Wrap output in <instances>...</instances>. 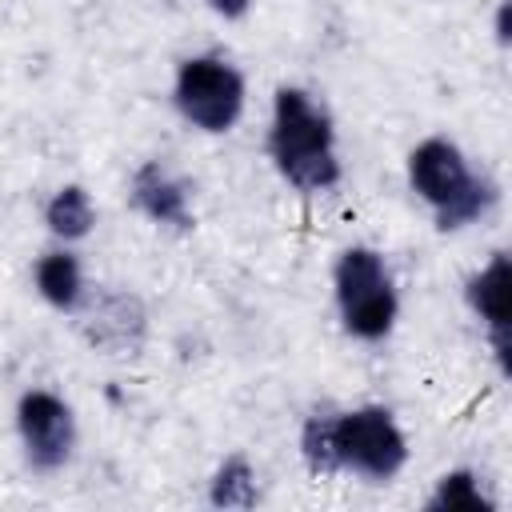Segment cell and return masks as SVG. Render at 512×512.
Wrapping results in <instances>:
<instances>
[{"label":"cell","instance_id":"obj_11","mask_svg":"<svg viewBox=\"0 0 512 512\" xmlns=\"http://www.w3.org/2000/svg\"><path fill=\"white\" fill-rule=\"evenodd\" d=\"M256 500V472L248 468V460L232 456L220 464V472L212 476V504L220 508H248Z\"/></svg>","mask_w":512,"mask_h":512},{"label":"cell","instance_id":"obj_3","mask_svg":"<svg viewBox=\"0 0 512 512\" xmlns=\"http://www.w3.org/2000/svg\"><path fill=\"white\" fill-rule=\"evenodd\" d=\"M336 300L344 328L360 340H380L396 320V292L380 252L344 248L336 260Z\"/></svg>","mask_w":512,"mask_h":512},{"label":"cell","instance_id":"obj_6","mask_svg":"<svg viewBox=\"0 0 512 512\" xmlns=\"http://www.w3.org/2000/svg\"><path fill=\"white\" fill-rule=\"evenodd\" d=\"M16 424H20L32 464H40V468L64 464V456L72 448V412L56 392H44V388L24 392L20 408H16Z\"/></svg>","mask_w":512,"mask_h":512},{"label":"cell","instance_id":"obj_9","mask_svg":"<svg viewBox=\"0 0 512 512\" xmlns=\"http://www.w3.org/2000/svg\"><path fill=\"white\" fill-rule=\"evenodd\" d=\"M44 224L60 236V240H84L96 224V208H92V196L80 188V184H68L60 188L48 208H44Z\"/></svg>","mask_w":512,"mask_h":512},{"label":"cell","instance_id":"obj_5","mask_svg":"<svg viewBox=\"0 0 512 512\" xmlns=\"http://www.w3.org/2000/svg\"><path fill=\"white\" fill-rule=\"evenodd\" d=\"M336 456H340V468L348 464L364 476L384 480L400 472L408 448H404V432L384 408H356L336 416Z\"/></svg>","mask_w":512,"mask_h":512},{"label":"cell","instance_id":"obj_2","mask_svg":"<svg viewBox=\"0 0 512 512\" xmlns=\"http://www.w3.org/2000/svg\"><path fill=\"white\" fill-rule=\"evenodd\" d=\"M408 180L440 212V228H460V224L476 220L492 200V188L472 176V168L464 164L460 148L440 140V136H432V140L412 148Z\"/></svg>","mask_w":512,"mask_h":512},{"label":"cell","instance_id":"obj_4","mask_svg":"<svg viewBox=\"0 0 512 512\" xmlns=\"http://www.w3.org/2000/svg\"><path fill=\"white\" fill-rule=\"evenodd\" d=\"M176 108L204 132H228L244 112V80L224 60H184L176 72Z\"/></svg>","mask_w":512,"mask_h":512},{"label":"cell","instance_id":"obj_13","mask_svg":"<svg viewBox=\"0 0 512 512\" xmlns=\"http://www.w3.org/2000/svg\"><path fill=\"white\" fill-rule=\"evenodd\" d=\"M432 508H460V512H488L492 504L484 500L480 484L472 472H448L432 496Z\"/></svg>","mask_w":512,"mask_h":512},{"label":"cell","instance_id":"obj_14","mask_svg":"<svg viewBox=\"0 0 512 512\" xmlns=\"http://www.w3.org/2000/svg\"><path fill=\"white\" fill-rule=\"evenodd\" d=\"M208 8L220 12L224 20H236V16H244L252 8V0H208Z\"/></svg>","mask_w":512,"mask_h":512},{"label":"cell","instance_id":"obj_10","mask_svg":"<svg viewBox=\"0 0 512 512\" xmlns=\"http://www.w3.org/2000/svg\"><path fill=\"white\" fill-rule=\"evenodd\" d=\"M36 288L48 304L56 308H72L80 300V288H84V276H80V264L72 252H48L40 256L36 264Z\"/></svg>","mask_w":512,"mask_h":512},{"label":"cell","instance_id":"obj_12","mask_svg":"<svg viewBox=\"0 0 512 512\" xmlns=\"http://www.w3.org/2000/svg\"><path fill=\"white\" fill-rule=\"evenodd\" d=\"M300 448L312 472H336L340 456H336V416H312L300 432Z\"/></svg>","mask_w":512,"mask_h":512},{"label":"cell","instance_id":"obj_8","mask_svg":"<svg viewBox=\"0 0 512 512\" xmlns=\"http://www.w3.org/2000/svg\"><path fill=\"white\" fill-rule=\"evenodd\" d=\"M508 256L504 252H496L492 260H488V268L472 280V288H468V300H472V308L488 320V328H492V336H496V352H500V360H504V332H508Z\"/></svg>","mask_w":512,"mask_h":512},{"label":"cell","instance_id":"obj_1","mask_svg":"<svg viewBox=\"0 0 512 512\" xmlns=\"http://www.w3.org/2000/svg\"><path fill=\"white\" fill-rule=\"evenodd\" d=\"M272 160L280 176L300 192H320L340 180V160L332 152V124L300 88H280L272 108Z\"/></svg>","mask_w":512,"mask_h":512},{"label":"cell","instance_id":"obj_7","mask_svg":"<svg viewBox=\"0 0 512 512\" xmlns=\"http://www.w3.org/2000/svg\"><path fill=\"white\" fill-rule=\"evenodd\" d=\"M132 200L140 204L144 216H152V220H160V224L184 228V224L192 220V216H188V192H184V184H180L176 176H168L156 160L144 164V168L132 176Z\"/></svg>","mask_w":512,"mask_h":512}]
</instances>
